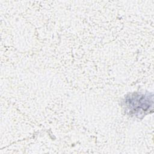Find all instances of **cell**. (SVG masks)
Instances as JSON below:
<instances>
[{"label": "cell", "mask_w": 154, "mask_h": 154, "mask_svg": "<svg viewBox=\"0 0 154 154\" xmlns=\"http://www.w3.org/2000/svg\"><path fill=\"white\" fill-rule=\"evenodd\" d=\"M125 108L130 115L140 117L145 114L153 106V95L134 93L126 96Z\"/></svg>", "instance_id": "6da1fadb"}]
</instances>
